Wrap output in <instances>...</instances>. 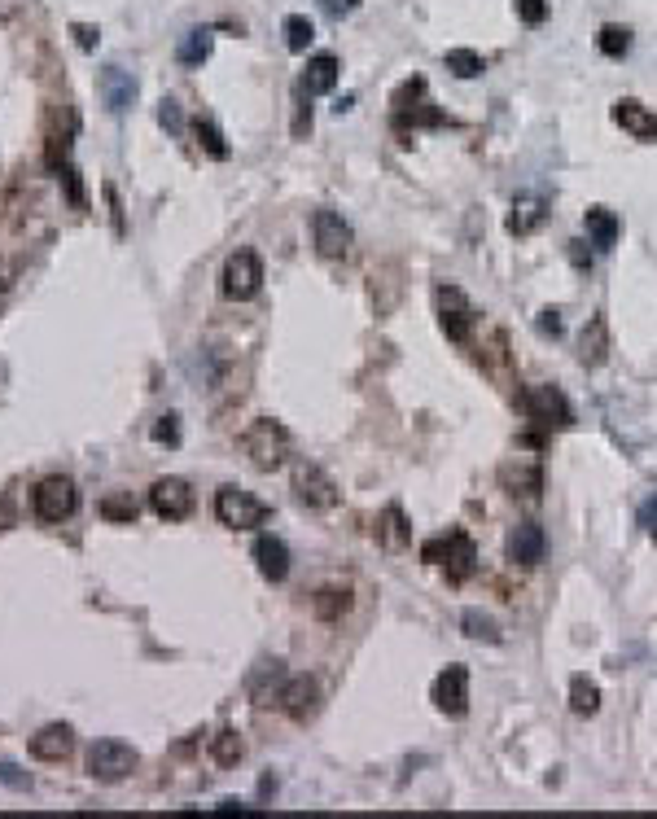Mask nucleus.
I'll use <instances>...</instances> for the list:
<instances>
[{"label":"nucleus","instance_id":"nucleus-1","mask_svg":"<svg viewBox=\"0 0 657 819\" xmlns=\"http://www.w3.org/2000/svg\"><path fill=\"white\" fill-rule=\"evenodd\" d=\"M421 561L425 565H443L447 583H456V587L469 583L478 574V548H474V539H469L460 526H452L447 535L425 539V544H421Z\"/></svg>","mask_w":657,"mask_h":819},{"label":"nucleus","instance_id":"nucleus-2","mask_svg":"<svg viewBox=\"0 0 657 819\" xmlns=\"http://www.w3.org/2000/svg\"><path fill=\"white\" fill-rule=\"evenodd\" d=\"M294 438L290 430H285L281 421L272 417H259L246 425V434H241V452H246V460L259 469V474H272V469L285 465V456H290Z\"/></svg>","mask_w":657,"mask_h":819},{"label":"nucleus","instance_id":"nucleus-3","mask_svg":"<svg viewBox=\"0 0 657 819\" xmlns=\"http://www.w3.org/2000/svg\"><path fill=\"white\" fill-rule=\"evenodd\" d=\"M425 79L421 75H412V79H403V84L395 88V97H390V119H395V132L399 136H408V132H417V128H443V114H438L430 101H425Z\"/></svg>","mask_w":657,"mask_h":819},{"label":"nucleus","instance_id":"nucleus-4","mask_svg":"<svg viewBox=\"0 0 657 819\" xmlns=\"http://www.w3.org/2000/svg\"><path fill=\"white\" fill-rule=\"evenodd\" d=\"M434 307H438V329H443L447 342H469L478 325V307L469 303V294L460 285L438 281L434 285Z\"/></svg>","mask_w":657,"mask_h":819},{"label":"nucleus","instance_id":"nucleus-5","mask_svg":"<svg viewBox=\"0 0 657 819\" xmlns=\"http://www.w3.org/2000/svg\"><path fill=\"white\" fill-rule=\"evenodd\" d=\"M517 403H522V412L539 425V430H570V425H574V408H570L566 390L552 386V382L526 386Z\"/></svg>","mask_w":657,"mask_h":819},{"label":"nucleus","instance_id":"nucleus-6","mask_svg":"<svg viewBox=\"0 0 657 819\" xmlns=\"http://www.w3.org/2000/svg\"><path fill=\"white\" fill-rule=\"evenodd\" d=\"M215 517H219V526H228V530H255V526L268 522L272 509L259 500V495H250L241 487H219L215 491Z\"/></svg>","mask_w":657,"mask_h":819},{"label":"nucleus","instance_id":"nucleus-7","mask_svg":"<svg viewBox=\"0 0 657 819\" xmlns=\"http://www.w3.org/2000/svg\"><path fill=\"white\" fill-rule=\"evenodd\" d=\"M31 509H36L40 522L62 526L66 517H71V513L79 509V491H75V482H71V478H62V474L40 478V482H36V491H31Z\"/></svg>","mask_w":657,"mask_h":819},{"label":"nucleus","instance_id":"nucleus-8","mask_svg":"<svg viewBox=\"0 0 657 819\" xmlns=\"http://www.w3.org/2000/svg\"><path fill=\"white\" fill-rule=\"evenodd\" d=\"M136 763H141V754H136L132 745L114 741V736H106V741H92V749H88V776L101 780V784L128 780L136 771Z\"/></svg>","mask_w":657,"mask_h":819},{"label":"nucleus","instance_id":"nucleus-9","mask_svg":"<svg viewBox=\"0 0 657 819\" xmlns=\"http://www.w3.org/2000/svg\"><path fill=\"white\" fill-rule=\"evenodd\" d=\"M263 285V259L255 255V250H237V255H228L224 272H219V290H224V298H233V303H246V298H255Z\"/></svg>","mask_w":657,"mask_h":819},{"label":"nucleus","instance_id":"nucleus-10","mask_svg":"<svg viewBox=\"0 0 657 819\" xmlns=\"http://www.w3.org/2000/svg\"><path fill=\"white\" fill-rule=\"evenodd\" d=\"M311 241H316V255L320 259H347L351 246H355V233L351 224L342 219L338 211H329V206H320L316 215H311Z\"/></svg>","mask_w":657,"mask_h":819},{"label":"nucleus","instance_id":"nucleus-11","mask_svg":"<svg viewBox=\"0 0 657 819\" xmlns=\"http://www.w3.org/2000/svg\"><path fill=\"white\" fill-rule=\"evenodd\" d=\"M495 478H500V491L513 495V500L535 504L539 495H544V465L530 456H509L500 469H495Z\"/></svg>","mask_w":657,"mask_h":819},{"label":"nucleus","instance_id":"nucleus-12","mask_svg":"<svg viewBox=\"0 0 657 819\" xmlns=\"http://www.w3.org/2000/svg\"><path fill=\"white\" fill-rule=\"evenodd\" d=\"M430 701L438 706V714H447V719H465L469 714V666H443V671L434 675V688H430Z\"/></svg>","mask_w":657,"mask_h":819},{"label":"nucleus","instance_id":"nucleus-13","mask_svg":"<svg viewBox=\"0 0 657 819\" xmlns=\"http://www.w3.org/2000/svg\"><path fill=\"white\" fill-rule=\"evenodd\" d=\"M294 495H298V504H307V509H316V513H325L342 500L338 482H333L320 465H311V460H298L294 465Z\"/></svg>","mask_w":657,"mask_h":819},{"label":"nucleus","instance_id":"nucleus-14","mask_svg":"<svg viewBox=\"0 0 657 819\" xmlns=\"http://www.w3.org/2000/svg\"><path fill=\"white\" fill-rule=\"evenodd\" d=\"M276 710L294 723H311L320 710V684L311 675H290L276 692Z\"/></svg>","mask_w":657,"mask_h":819},{"label":"nucleus","instance_id":"nucleus-15","mask_svg":"<svg viewBox=\"0 0 657 819\" xmlns=\"http://www.w3.org/2000/svg\"><path fill=\"white\" fill-rule=\"evenodd\" d=\"M478 364L495 386H513L517 382V364H513V346H509V329H491L478 346Z\"/></svg>","mask_w":657,"mask_h":819},{"label":"nucleus","instance_id":"nucleus-16","mask_svg":"<svg viewBox=\"0 0 657 819\" xmlns=\"http://www.w3.org/2000/svg\"><path fill=\"white\" fill-rule=\"evenodd\" d=\"M149 509L163 517V522H184L193 513V487L184 478H158L149 487Z\"/></svg>","mask_w":657,"mask_h":819},{"label":"nucleus","instance_id":"nucleus-17","mask_svg":"<svg viewBox=\"0 0 657 819\" xmlns=\"http://www.w3.org/2000/svg\"><path fill=\"white\" fill-rule=\"evenodd\" d=\"M544 548H548V535L539 522H517L509 535H504V557L513 565H539L544 561Z\"/></svg>","mask_w":657,"mask_h":819},{"label":"nucleus","instance_id":"nucleus-18","mask_svg":"<svg viewBox=\"0 0 657 819\" xmlns=\"http://www.w3.org/2000/svg\"><path fill=\"white\" fill-rule=\"evenodd\" d=\"M614 123L622 132H631L636 141H644V145H657V114L644 106V101H636V97H618L614 101Z\"/></svg>","mask_w":657,"mask_h":819},{"label":"nucleus","instance_id":"nucleus-19","mask_svg":"<svg viewBox=\"0 0 657 819\" xmlns=\"http://www.w3.org/2000/svg\"><path fill=\"white\" fill-rule=\"evenodd\" d=\"M97 88H101V101H106L110 114H128L136 106V75L123 71V66H106L97 79Z\"/></svg>","mask_w":657,"mask_h":819},{"label":"nucleus","instance_id":"nucleus-20","mask_svg":"<svg viewBox=\"0 0 657 819\" xmlns=\"http://www.w3.org/2000/svg\"><path fill=\"white\" fill-rule=\"evenodd\" d=\"M544 219H548V198H544V193L530 189V193H517V198H513L504 228H509L513 237H530L539 224H544Z\"/></svg>","mask_w":657,"mask_h":819},{"label":"nucleus","instance_id":"nucleus-21","mask_svg":"<svg viewBox=\"0 0 657 819\" xmlns=\"http://www.w3.org/2000/svg\"><path fill=\"white\" fill-rule=\"evenodd\" d=\"M71 749H75L71 723H44V728L31 736V758H40V763H62V758H71Z\"/></svg>","mask_w":657,"mask_h":819},{"label":"nucleus","instance_id":"nucleus-22","mask_svg":"<svg viewBox=\"0 0 657 819\" xmlns=\"http://www.w3.org/2000/svg\"><path fill=\"white\" fill-rule=\"evenodd\" d=\"M377 544H382L386 552H403L412 544V522H408V513H403V504L399 500H390L382 513H377Z\"/></svg>","mask_w":657,"mask_h":819},{"label":"nucleus","instance_id":"nucleus-23","mask_svg":"<svg viewBox=\"0 0 657 819\" xmlns=\"http://www.w3.org/2000/svg\"><path fill=\"white\" fill-rule=\"evenodd\" d=\"M255 565H259V574L268 583H285V579H290V548H285V539L259 535L255 539Z\"/></svg>","mask_w":657,"mask_h":819},{"label":"nucleus","instance_id":"nucleus-24","mask_svg":"<svg viewBox=\"0 0 657 819\" xmlns=\"http://www.w3.org/2000/svg\"><path fill=\"white\" fill-rule=\"evenodd\" d=\"M583 228H587V241H592L601 255H609V250L618 246V237H622V219L609 211V206H587V211H583Z\"/></svg>","mask_w":657,"mask_h":819},{"label":"nucleus","instance_id":"nucleus-25","mask_svg":"<svg viewBox=\"0 0 657 819\" xmlns=\"http://www.w3.org/2000/svg\"><path fill=\"white\" fill-rule=\"evenodd\" d=\"M609 360V320L596 311L592 320L583 325V338H579V364L583 368H601Z\"/></svg>","mask_w":657,"mask_h":819},{"label":"nucleus","instance_id":"nucleus-26","mask_svg":"<svg viewBox=\"0 0 657 819\" xmlns=\"http://www.w3.org/2000/svg\"><path fill=\"white\" fill-rule=\"evenodd\" d=\"M311 614L320 622H342L351 614V587L347 583H325L311 592Z\"/></svg>","mask_w":657,"mask_h":819},{"label":"nucleus","instance_id":"nucleus-27","mask_svg":"<svg viewBox=\"0 0 657 819\" xmlns=\"http://www.w3.org/2000/svg\"><path fill=\"white\" fill-rule=\"evenodd\" d=\"M338 75H342L338 57H333V53H316V57L307 62L303 79H298V88H303L307 97H320V92H333V88H338Z\"/></svg>","mask_w":657,"mask_h":819},{"label":"nucleus","instance_id":"nucleus-28","mask_svg":"<svg viewBox=\"0 0 657 819\" xmlns=\"http://www.w3.org/2000/svg\"><path fill=\"white\" fill-rule=\"evenodd\" d=\"M246 758V741H241L237 728H219L211 736V763L215 767H237Z\"/></svg>","mask_w":657,"mask_h":819},{"label":"nucleus","instance_id":"nucleus-29","mask_svg":"<svg viewBox=\"0 0 657 819\" xmlns=\"http://www.w3.org/2000/svg\"><path fill=\"white\" fill-rule=\"evenodd\" d=\"M460 631H465L469 640H478V644H500L504 640L500 622H495L491 614H482V609H465V614H460Z\"/></svg>","mask_w":657,"mask_h":819},{"label":"nucleus","instance_id":"nucleus-30","mask_svg":"<svg viewBox=\"0 0 657 819\" xmlns=\"http://www.w3.org/2000/svg\"><path fill=\"white\" fill-rule=\"evenodd\" d=\"M570 710L579 714V719H592V714L601 710V688H596V679H587V675L570 679Z\"/></svg>","mask_w":657,"mask_h":819},{"label":"nucleus","instance_id":"nucleus-31","mask_svg":"<svg viewBox=\"0 0 657 819\" xmlns=\"http://www.w3.org/2000/svg\"><path fill=\"white\" fill-rule=\"evenodd\" d=\"M97 513L106 517V522H123V526H132L136 522V500H132V491H114V495H106V500L97 504Z\"/></svg>","mask_w":657,"mask_h":819},{"label":"nucleus","instance_id":"nucleus-32","mask_svg":"<svg viewBox=\"0 0 657 819\" xmlns=\"http://www.w3.org/2000/svg\"><path fill=\"white\" fill-rule=\"evenodd\" d=\"M193 136H198V145L215 158V163H224V158L233 154V149H228V141H224V132H219L211 119H193Z\"/></svg>","mask_w":657,"mask_h":819},{"label":"nucleus","instance_id":"nucleus-33","mask_svg":"<svg viewBox=\"0 0 657 819\" xmlns=\"http://www.w3.org/2000/svg\"><path fill=\"white\" fill-rule=\"evenodd\" d=\"M447 71H452L456 79H478L482 71H487V62H482V53H474V49H447Z\"/></svg>","mask_w":657,"mask_h":819},{"label":"nucleus","instance_id":"nucleus-34","mask_svg":"<svg viewBox=\"0 0 657 819\" xmlns=\"http://www.w3.org/2000/svg\"><path fill=\"white\" fill-rule=\"evenodd\" d=\"M311 40H316V22H311L307 14L285 18V44H290V53H307Z\"/></svg>","mask_w":657,"mask_h":819},{"label":"nucleus","instance_id":"nucleus-35","mask_svg":"<svg viewBox=\"0 0 657 819\" xmlns=\"http://www.w3.org/2000/svg\"><path fill=\"white\" fill-rule=\"evenodd\" d=\"M596 49H601L605 57H627L631 53V31L618 27V22H609V27H601V36H596Z\"/></svg>","mask_w":657,"mask_h":819},{"label":"nucleus","instance_id":"nucleus-36","mask_svg":"<svg viewBox=\"0 0 657 819\" xmlns=\"http://www.w3.org/2000/svg\"><path fill=\"white\" fill-rule=\"evenodd\" d=\"M206 57H211V31H206V27L189 31V36L180 40V62L184 66H202Z\"/></svg>","mask_w":657,"mask_h":819},{"label":"nucleus","instance_id":"nucleus-37","mask_svg":"<svg viewBox=\"0 0 657 819\" xmlns=\"http://www.w3.org/2000/svg\"><path fill=\"white\" fill-rule=\"evenodd\" d=\"M149 434H154V443L180 447V417H176V412H167V417H158V421H154V430H149Z\"/></svg>","mask_w":657,"mask_h":819},{"label":"nucleus","instance_id":"nucleus-38","mask_svg":"<svg viewBox=\"0 0 657 819\" xmlns=\"http://www.w3.org/2000/svg\"><path fill=\"white\" fill-rule=\"evenodd\" d=\"M517 5V18L526 22V27H539V22L548 18V0H513Z\"/></svg>","mask_w":657,"mask_h":819},{"label":"nucleus","instance_id":"nucleus-39","mask_svg":"<svg viewBox=\"0 0 657 819\" xmlns=\"http://www.w3.org/2000/svg\"><path fill=\"white\" fill-rule=\"evenodd\" d=\"M535 329L544 333V338H561V329H566V320H561V311L557 307H544L535 316Z\"/></svg>","mask_w":657,"mask_h":819},{"label":"nucleus","instance_id":"nucleus-40","mask_svg":"<svg viewBox=\"0 0 657 819\" xmlns=\"http://www.w3.org/2000/svg\"><path fill=\"white\" fill-rule=\"evenodd\" d=\"M158 123H163L167 132H184V119H180V106L171 97H163V106H158Z\"/></svg>","mask_w":657,"mask_h":819},{"label":"nucleus","instance_id":"nucleus-41","mask_svg":"<svg viewBox=\"0 0 657 819\" xmlns=\"http://www.w3.org/2000/svg\"><path fill=\"white\" fill-rule=\"evenodd\" d=\"M307 92L303 88H298V114H294V136H298V141H303V136L311 132V106H307Z\"/></svg>","mask_w":657,"mask_h":819},{"label":"nucleus","instance_id":"nucleus-42","mask_svg":"<svg viewBox=\"0 0 657 819\" xmlns=\"http://www.w3.org/2000/svg\"><path fill=\"white\" fill-rule=\"evenodd\" d=\"M640 526L649 530V539H657V495H649V500L640 504Z\"/></svg>","mask_w":657,"mask_h":819},{"label":"nucleus","instance_id":"nucleus-43","mask_svg":"<svg viewBox=\"0 0 657 819\" xmlns=\"http://www.w3.org/2000/svg\"><path fill=\"white\" fill-rule=\"evenodd\" d=\"M0 784H9V789H31V776H18V767H9V763H0Z\"/></svg>","mask_w":657,"mask_h":819},{"label":"nucleus","instance_id":"nucleus-44","mask_svg":"<svg viewBox=\"0 0 657 819\" xmlns=\"http://www.w3.org/2000/svg\"><path fill=\"white\" fill-rule=\"evenodd\" d=\"M71 36H75L79 49H97V31L84 27V22H75V27H71Z\"/></svg>","mask_w":657,"mask_h":819},{"label":"nucleus","instance_id":"nucleus-45","mask_svg":"<svg viewBox=\"0 0 657 819\" xmlns=\"http://www.w3.org/2000/svg\"><path fill=\"white\" fill-rule=\"evenodd\" d=\"M211 811H219V815H250V811H255V806H241V802H233V798H228V802L211 806Z\"/></svg>","mask_w":657,"mask_h":819},{"label":"nucleus","instance_id":"nucleus-46","mask_svg":"<svg viewBox=\"0 0 657 819\" xmlns=\"http://www.w3.org/2000/svg\"><path fill=\"white\" fill-rule=\"evenodd\" d=\"M320 5H325L329 14H351V9L360 5V0H320Z\"/></svg>","mask_w":657,"mask_h":819},{"label":"nucleus","instance_id":"nucleus-47","mask_svg":"<svg viewBox=\"0 0 657 819\" xmlns=\"http://www.w3.org/2000/svg\"><path fill=\"white\" fill-rule=\"evenodd\" d=\"M570 259H574V263H579V268H592V259H587V255H583V241H570Z\"/></svg>","mask_w":657,"mask_h":819}]
</instances>
